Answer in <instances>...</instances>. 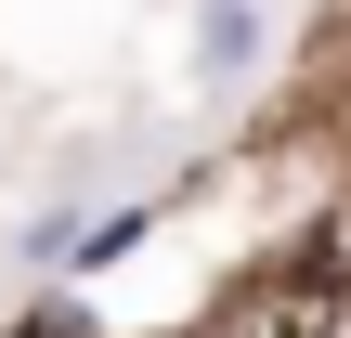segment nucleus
<instances>
[{
    "mask_svg": "<svg viewBox=\"0 0 351 338\" xmlns=\"http://www.w3.org/2000/svg\"><path fill=\"white\" fill-rule=\"evenodd\" d=\"M261 52H274V26H261V0H208V13H195V65H208V78H247Z\"/></svg>",
    "mask_w": 351,
    "mask_h": 338,
    "instance_id": "f257e3e1",
    "label": "nucleus"
}]
</instances>
